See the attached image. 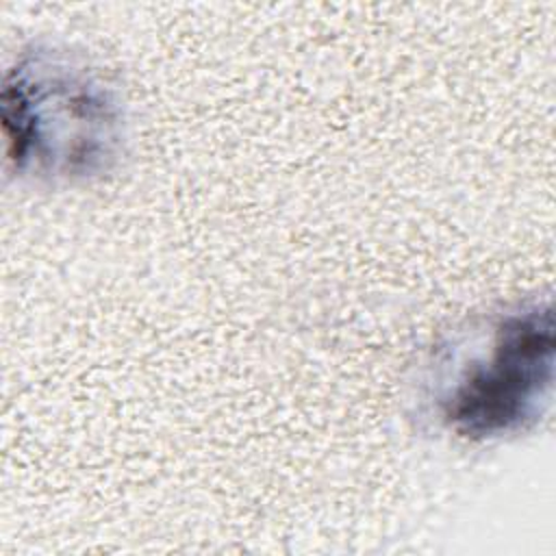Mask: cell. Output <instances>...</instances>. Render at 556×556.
<instances>
[{
	"label": "cell",
	"mask_w": 556,
	"mask_h": 556,
	"mask_svg": "<svg viewBox=\"0 0 556 556\" xmlns=\"http://www.w3.org/2000/svg\"><path fill=\"white\" fill-rule=\"evenodd\" d=\"M0 122L9 167L35 180L76 182L113 167L124 115L115 91L83 59L33 46L2 76Z\"/></svg>",
	"instance_id": "obj_1"
},
{
	"label": "cell",
	"mask_w": 556,
	"mask_h": 556,
	"mask_svg": "<svg viewBox=\"0 0 556 556\" xmlns=\"http://www.w3.org/2000/svg\"><path fill=\"white\" fill-rule=\"evenodd\" d=\"M443 369L434 406L450 432L495 441L528 430L552 397V306L534 302L491 317Z\"/></svg>",
	"instance_id": "obj_2"
}]
</instances>
